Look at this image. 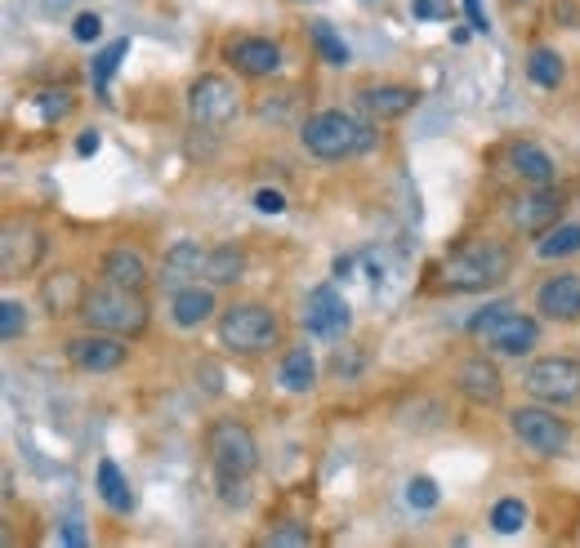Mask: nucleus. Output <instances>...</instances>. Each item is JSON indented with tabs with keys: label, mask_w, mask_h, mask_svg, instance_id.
I'll return each instance as SVG.
<instances>
[{
	"label": "nucleus",
	"mask_w": 580,
	"mask_h": 548,
	"mask_svg": "<svg viewBox=\"0 0 580 548\" xmlns=\"http://www.w3.org/2000/svg\"><path fill=\"white\" fill-rule=\"evenodd\" d=\"M509 272H513L509 246H500V241H465L460 250H451V254L442 259V286H446V290L474 295V290L500 286Z\"/></svg>",
	"instance_id": "nucleus-1"
},
{
	"label": "nucleus",
	"mask_w": 580,
	"mask_h": 548,
	"mask_svg": "<svg viewBox=\"0 0 580 548\" xmlns=\"http://www.w3.org/2000/svg\"><path fill=\"white\" fill-rule=\"evenodd\" d=\"M81 321L90 330H107V334H121V339H135L148 330L152 312H148V299L130 286H112V282H99L86 290V304H81Z\"/></svg>",
	"instance_id": "nucleus-2"
},
{
	"label": "nucleus",
	"mask_w": 580,
	"mask_h": 548,
	"mask_svg": "<svg viewBox=\"0 0 580 548\" xmlns=\"http://www.w3.org/2000/svg\"><path fill=\"white\" fill-rule=\"evenodd\" d=\"M299 144L317 157V161H349L375 148V129L349 112H317L304 121Z\"/></svg>",
	"instance_id": "nucleus-3"
},
{
	"label": "nucleus",
	"mask_w": 580,
	"mask_h": 548,
	"mask_svg": "<svg viewBox=\"0 0 580 548\" xmlns=\"http://www.w3.org/2000/svg\"><path fill=\"white\" fill-rule=\"evenodd\" d=\"M219 344L232 353H246V357L273 353L282 344V321L264 304H232L219 317Z\"/></svg>",
	"instance_id": "nucleus-4"
},
{
	"label": "nucleus",
	"mask_w": 580,
	"mask_h": 548,
	"mask_svg": "<svg viewBox=\"0 0 580 548\" xmlns=\"http://www.w3.org/2000/svg\"><path fill=\"white\" fill-rule=\"evenodd\" d=\"M469 330H474V339H482V344L491 353H500V357H523V353L536 349V339H541V326L532 317L509 312L504 304H496L482 317H474Z\"/></svg>",
	"instance_id": "nucleus-5"
},
{
	"label": "nucleus",
	"mask_w": 580,
	"mask_h": 548,
	"mask_svg": "<svg viewBox=\"0 0 580 548\" xmlns=\"http://www.w3.org/2000/svg\"><path fill=\"white\" fill-rule=\"evenodd\" d=\"M206 455L215 464V477H254L260 468V442L237 420H219L206 433Z\"/></svg>",
	"instance_id": "nucleus-6"
},
{
	"label": "nucleus",
	"mask_w": 580,
	"mask_h": 548,
	"mask_svg": "<svg viewBox=\"0 0 580 548\" xmlns=\"http://www.w3.org/2000/svg\"><path fill=\"white\" fill-rule=\"evenodd\" d=\"M509 433L536 459H558L567 450V437H571L567 424L558 420V410H545V406H519L509 415Z\"/></svg>",
	"instance_id": "nucleus-7"
},
{
	"label": "nucleus",
	"mask_w": 580,
	"mask_h": 548,
	"mask_svg": "<svg viewBox=\"0 0 580 548\" xmlns=\"http://www.w3.org/2000/svg\"><path fill=\"white\" fill-rule=\"evenodd\" d=\"M237 107H241V94L219 72H206V77H197V81L187 85V116H192V125L219 129V125H228L237 116Z\"/></svg>",
	"instance_id": "nucleus-8"
},
{
	"label": "nucleus",
	"mask_w": 580,
	"mask_h": 548,
	"mask_svg": "<svg viewBox=\"0 0 580 548\" xmlns=\"http://www.w3.org/2000/svg\"><path fill=\"white\" fill-rule=\"evenodd\" d=\"M523 388L545 406H571L580 401V362L571 357H541L527 366Z\"/></svg>",
	"instance_id": "nucleus-9"
},
{
	"label": "nucleus",
	"mask_w": 580,
	"mask_h": 548,
	"mask_svg": "<svg viewBox=\"0 0 580 548\" xmlns=\"http://www.w3.org/2000/svg\"><path fill=\"white\" fill-rule=\"evenodd\" d=\"M68 362L86 375H112L125 366V357H130V344H125L121 334H107V330H86L77 339H68Z\"/></svg>",
	"instance_id": "nucleus-10"
},
{
	"label": "nucleus",
	"mask_w": 580,
	"mask_h": 548,
	"mask_svg": "<svg viewBox=\"0 0 580 548\" xmlns=\"http://www.w3.org/2000/svg\"><path fill=\"white\" fill-rule=\"evenodd\" d=\"M45 259V232L27 219H10L0 232V272L5 277H27V272Z\"/></svg>",
	"instance_id": "nucleus-11"
},
{
	"label": "nucleus",
	"mask_w": 580,
	"mask_h": 548,
	"mask_svg": "<svg viewBox=\"0 0 580 548\" xmlns=\"http://www.w3.org/2000/svg\"><path fill=\"white\" fill-rule=\"evenodd\" d=\"M562 215V196L554 187H532L523 196H513L509 205V224L513 232H523V237H545Z\"/></svg>",
	"instance_id": "nucleus-12"
},
{
	"label": "nucleus",
	"mask_w": 580,
	"mask_h": 548,
	"mask_svg": "<svg viewBox=\"0 0 580 548\" xmlns=\"http://www.w3.org/2000/svg\"><path fill=\"white\" fill-rule=\"evenodd\" d=\"M536 312L558 326L580 321V272H558V277H549L536 290Z\"/></svg>",
	"instance_id": "nucleus-13"
},
{
	"label": "nucleus",
	"mask_w": 580,
	"mask_h": 548,
	"mask_svg": "<svg viewBox=\"0 0 580 548\" xmlns=\"http://www.w3.org/2000/svg\"><path fill=\"white\" fill-rule=\"evenodd\" d=\"M353 321L344 295L336 286H317L308 299H304V330L308 334H344Z\"/></svg>",
	"instance_id": "nucleus-14"
},
{
	"label": "nucleus",
	"mask_w": 580,
	"mask_h": 548,
	"mask_svg": "<svg viewBox=\"0 0 580 548\" xmlns=\"http://www.w3.org/2000/svg\"><path fill=\"white\" fill-rule=\"evenodd\" d=\"M228 58H232V67H237L241 77H254V81L282 72V45L269 41V36H241V41H232Z\"/></svg>",
	"instance_id": "nucleus-15"
},
{
	"label": "nucleus",
	"mask_w": 580,
	"mask_h": 548,
	"mask_svg": "<svg viewBox=\"0 0 580 548\" xmlns=\"http://www.w3.org/2000/svg\"><path fill=\"white\" fill-rule=\"evenodd\" d=\"M206 259H211V250H202L197 241H174L170 250H166V259H161V290H183V286H192L197 277H206Z\"/></svg>",
	"instance_id": "nucleus-16"
},
{
	"label": "nucleus",
	"mask_w": 580,
	"mask_h": 548,
	"mask_svg": "<svg viewBox=\"0 0 580 548\" xmlns=\"http://www.w3.org/2000/svg\"><path fill=\"white\" fill-rule=\"evenodd\" d=\"M456 388H460L474 406H500V397H504V379H500L496 362H487V357H469V362H460V370H456Z\"/></svg>",
	"instance_id": "nucleus-17"
},
{
	"label": "nucleus",
	"mask_w": 580,
	"mask_h": 548,
	"mask_svg": "<svg viewBox=\"0 0 580 548\" xmlns=\"http://www.w3.org/2000/svg\"><path fill=\"white\" fill-rule=\"evenodd\" d=\"M86 290L90 286H81V277L77 272H54V277H45L41 282V304H45V312L58 321V317H81V304H86Z\"/></svg>",
	"instance_id": "nucleus-18"
},
{
	"label": "nucleus",
	"mask_w": 580,
	"mask_h": 548,
	"mask_svg": "<svg viewBox=\"0 0 580 548\" xmlns=\"http://www.w3.org/2000/svg\"><path fill=\"white\" fill-rule=\"evenodd\" d=\"M357 103H362V112L366 116H375V121H398V116H407L416 103H420V94L411 90V85H362L357 90Z\"/></svg>",
	"instance_id": "nucleus-19"
},
{
	"label": "nucleus",
	"mask_w": 580,
	"mask_h": 548,
	"mask_svg": "<svg viewBox=\"0 0 580 548\" xmlns=\"http://www.w3.org/2000/svg\"><path fill=\"white\" fill-rule=\"evenodd\" d=\"M215 312H219V308H215V286L192 282V286H183V290L170 295V321H174L179 330H197V326H206Z\"/></svg>",
	"instance_id": "nucleus-20"
},
{
	"label": "nucleus",
	"mask_w": 580,
	"mask_h": 548,
	"mask_svg": "<svg viewBox=\"0 0 580 548\" xmlns=\"http://www.w3.org/2000/svg\"><path fill=\"white\" fill-rule=\"evenodd\" d=\"M103 282L112 286H130V290H144L148 286V259L130 246H116L103 254Z\"/></svg>",
	"instance_id": "nucleus-21"
},
{
	"label": "nucleus",
	"mask_w": 580,
	"mask_h": 548,
	"mask_svg": "<svg viewBox=\"0 0 580 548\" xmlns=\"http://www.w3.org/2000/svg\"><path fill=\"white\" fill-rule=\"evenodd\" d=\"M509 165H513V174H519L527 187H549L554 174H558L554 157L545 148H536V144H513L509 148Z\"/></svg>",
	"instance_id": "nucleus-22"
},
{
	"label": "nucleus",
	"mask_w": 580,
	"mask_h": 548,
	"mask_svg": "<svg viewBox=\"0 0 580 548\" xmlns=\"http://www.w3.org/2000/svg\"><path fill=\"white\" fill-rule=\"evenodd\" d=\"M277 384L286 392H312V384H317V357H312V349H291L282 357V366H277Z\"/></svg>",
	"instance_id": "nucleus-23"
},
{
	"label": "nucleus",
	"mask_w": 580,
	"mask_h": 548,
	"mask_svg": "<svg viewBox=\"0 0 580 548\" xmlns=\"http://www.w3.org/2000/svg\"><path fill=\"white\" fill-rule=\"evenodd\" d=\"M246 277V250L241 246H215L206 259V282L211 286H237Z\"/></svg>",
	"instance_id": "nucleus-24"
},
{
	"label": "nucleus",
	"mask_w": 580,
	"mask_h": 548,
	"mask_svg": "<svg viewBox=\"0 0 580 548\" xmlns=\"http://www.w3.org/2000/svg\"><path fill=\"white\" fill-rule=\"evenodd\" d=\"M99 495H103V504H107L112 513H135V491H130L125 472H121L112 459L99 464Z\"/></svg>",
	"instance_id": "nucleus-25"
},
{
	"label": "nucleus",
	"mask_w": 580,
	"mask_h": 548,
	"mask_svg": "<svg viewBox=\"0 0 580 548\" xmlns=\"http://www.w3.org/2000/svg\"><path fill=\"white\" fill-rule=\"evenodd\" d=\"M527 77L541 85V90H558L567 81V67H562V54L549 49V45H536L527 54Z\"/></svg>",
	"instance_id": "nucleus-26"
},
{
	"label": "nucleus",
	"mask_w": 580,
	"mask_h": 548,
	"mask_svg": "<svg viewBox=\"0 0 580 548\" xmlns=\"http://www.w3.org/2000/svg\"><path fill=\"white\" fill-rule=\"evenodd\" d=\"M580 250V224H554L541 241H536V254L541 259H567Z\"/></svg>",
	"instance_id": "nucleus-27"
},
{
	"label": "nucleus",
	"mask_w": 580,
	"mask_h": 548,
	"mask_svg": "<svg viewBox=\"0 0 580 548\" xmlns=\"http://www.w3.org/2000/svg\"><path fill=\"white\" fill-rule=\"evenodd\" d=\"M130 54V41H112L103 54H94V67H90V81H94V90L99 94H107V81H112V72H116V62Z\"/></svg>",
	"instance_id": "nucleus-28"
},
{
	"label": "nucleus",
	"mask_w": 580,
	"mask_h": 548,
	"mask_svg": "<svg viewBox=\"0 0 580 548\" xmlns=\"http://www.w3.org/2000/svg\"><path fill=\"white\" fill-rule=\"evenodd\" d=\"M491 526H496L500 535H519V530L527 526V504H523V500H500V504L491 509Z\"/></svg>",
	"instance_id": "nucleus-29"
},
{
	"label": "nucleus",
	"mask_w": 580,
	"mask_h": 548,
	"mask_svg": "<svg viewBox=\"0 0 580 548\" xmlns=\"http://www.w3.org/2000/svg\"><path fill=\"white\" fill-rule=\"evenodd\" d=\"M312 45H317L321 54H327L331 67H349V45L331 32V23H312Z\"/></svg>",
	"instance_id": "nucleus-30"
},
{
	"label": "nucleus",
	"mask_w": 580,
	"mask_h": 548,
	"mask_svg": "<svg viewBox=\"0 0 580 548\" xmlns=\"http://www.w3.org/2000/svg\"><path fill=\"white\" fill-rule=\"evenodd\" d=\"M72 90H45V94H36V112H41V121L45 125H58L62 116L72 112Z\"/></svg>",
	"instance_id": "nucleus-31"
},
{
	"label": "nucleus",
	"mask_w": 580,
	"mask_h": 548,
	"mask_svg": "<svg viewBox=\"0 0 580 548\" xmlns=\"http://www.w3.org/2000/svg\"><path fill=\"white\" fill-rule=\"evenodd\" d=\"M23 334H27V308L19 299H5L0 304V339L14 344V339H23Z\"/></svg>",
	"instance_id": "nucleus-32"
},
{
	"label": "nucleus",
	"mask_w": 580,
	"mask_h": 548,
	"mask_svg": "<svg viewBox=\"0 0 580 548\" xmlns=\"http://www.w3.org/2000/svg\"><path fill=\"white\" fill-rule=\"evenodd\" d=\"M264 544H269V548H308L312 535H308V526H299V522H277V526L264 535Z\"/></svg>",
	"instance_id": "nucleus-33"
},
{
	"label": "nucleus",
	"mask_w": 580,
	"mask_h": 548,
	"mask_svg": "<svg viewBox=\"0 0 580 548\" xmlns=\"http://www.w3.org/2000/svg\"><path fill=\"white\" fill-rule=\"evenodd\" d=\"M437 482H433V477H411V482H407V504L411 509H420V513H429V509H437Z\"/></svg>",
	"instance_id": "nucleus-34"
},
{
	"label": "nucleus",
	"mask_w": 580,
	"mask_h": 548,
	"mask_svg": "<svg viewBox=\"0 0 580 548\" xmlns=\"http://www.w3.org/2000/svg\"><path fill=\"white\" fill-rule=\"evenodd\" d=\"M219 500L228 509H246L250 504V477H219Z\"/></svg>",
	"instance_id": "nucleus-35"
},
{
	"label": "nucleus",
	"mask_w": 580,
	"mask_h": 548,
	"mask_svg": "<svg viewBox=\"0 0 580 548\" xmlns=\"http://www.w3.org/2000/svg\"><path fill=\"white\" fill-rule=\"evenodd\" d=\"M72 36H77L81 45L99 41V36H103V19H99V14H90V10H86V14H77V23H72Z\"/></svg>",
	"instance_id": "nucleus-36"
},
{
	"label": "nucleus",
	"mask_w": 580,
	"mask_h": 548,
	"mask_svg": "<svg viewBox=\"0 0 580 548\" xmlns=\"http://www.w3.org/2000/svg\"><path fill=\"white\" fill-rule=\"evenodd\" d=\"M254 210H260V215H282V210H286V196H282V192H273V187L254 192Z\"/></svg>",
	"instance_id": "nucleus-37"
},
{
	"label": "nucleus",
	"mask_w": 580,
	"mask_h": 548,
	"mask_svg": "<svg viewBox=\"0 0 580 548\" xmlns=\"http://www.w3.org/2000/svg\"><path fill=\"white\" fill-rule=\"evenodd\" d=\"M411 14H416V19H446V10L437 5V0H416Z\"/></svg>",
	"instance_id": "nucleus-38"
},
{
	"label": "nucleus",
	"mask_w": 580,
	"mask_h": 548,
	"mask_svg": "<svg viewBox=\"0 0 580 548\" xmlns=\"http://www.w3.org/2000/svg\"><path fill=\"white\" fill-rule=\"evenodd\" d=\"M99 144H103V139H99V129H86L81 139H77V157H94V152H99Z\"/></svg>",
	"instance_id": "nucleus-39"
},
{
	"label": "nucleus",
	"mask_w": 580,
	"mask_h": 548,
	"mask_svg": "<svg viewBox=\"0 0 580 548\" xmlns=\"http://www.w3.org/2000/svg\"><path fill=\"white\" fill-rule=\"evenodd\" d=\"M465 10H469V23H474V32H487V14H482V0H465Z\"/></svg>",
	"instance_id": "nucleus-40"
},
{
	"label": "nucleus",
	"mask_w": 580,
	"mask_h": 548,
	"mask_svg": "<svg viewBox=\"0 0 580 548\" xmlns=\"http://www.w3.org/2000/svg\"><path fill=\"white\" fill-rule=\"evenodd\" d=\"M62 539H68V544H86V530H81V522H68V526H62Z\"/></svg>",
	"instance_id": "nucleus-41"
}]
</instances>
